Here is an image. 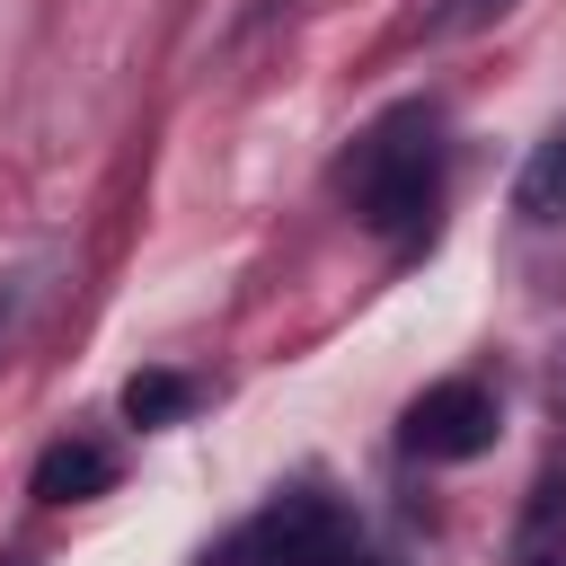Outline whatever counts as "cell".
Listing matches in <instances>:
<instances>
[{
	"instance_id": "5b68a950",
	"label": "cell",
	"mask_w": 566,
	"mask_h": 566,
	"mask_svg": "<svg viewBox=\"0 0 566 566\" xmlns=\"http://www.w3.org/2000/svg\"><path fill=\"white\" fill-rule=\"evenodd\" d=\"M513 212H522V221H566V133H548V142L531 150V168H522V186H513Z\"/></svg>"
},
{
	"instance_id": "ba28073f",
	"label": "cell",
	"mask_w": 566,
	"mask_h": 566,
	"mask_svg": "<svg viewBox=\"0 0 566 566\" xmlns=\"http://www.w3.org/2000/svg\"><path fill=\"white\" fill-rule=\"evenodd\" d=\"M18 310H27V283L9 274V283H0V345H9V318H18Z\"/></svg>"
},
{
	"instance_id": "9c48e42d",
	"label": "cell",
	"mask_w": 566,
	"mask_h": 566,
	"mask_svg": "<svg viewBox=\"0 0 566 566\" xmlns=\"http://www.w3.org/2000/svg\"><path fill=\"white\" fill-rule=\"evenodd\" d=\"M318 566H389V557H371V548L354 539V548H336V557H318Z\"/></svg>"
},
{
	"instance_id": "8992f818",
	"label": "cell",
	"mask_w": 566,
	"mask_h": 566,
	"mask_svg": "<svg viewBox=\"0 0 566 566\" xmlns=\"http://www.w3.org/2000/svg\"><path fill=\"white\" fill-rule=\"evenodd\" d=\"M195 407V380H177V371H133L124 380V416L133 424H177Z\"/></svg>"
},
{
	"instance_id": "7a4b0ae2",
	"label": "cell",
	"mask_w": 566,
	"mask_h": 566,
	"mask_svg": "<svg viewBox=\"0 0 566 566\" xmlns=\"http://www.w3.org/2000/svg\"><path fill=\"white\" fill-rule=\"evenodd\" d=\"M495 389L486 380H433V389H416L407 398V416H398V442L416 451V460H478L486 442H495Z\"/></svg>"
},
{
	"instance_id": "52a82bcc",
	"label": "cell",
	"mask_w": 566,
	"mask_h": 566,
	"mask_svg": "<svg viewBox=\"0 0 566 566\" xmlns=\"http://www.w3.org/2000/svg\"><path fill=\"white\" fill-rule=\"evenodd\" d=\"M504 9H513V0H442V9H433V35H478V27L504 18Z\"/></svg>"
},
{
	"instance_id": "3957f363",
	"label": "cell",
	"mask_w": 566,
	"mask_h": 566,
	"mask_svg": "<svg viewBox=\"0 0 566 566\" xmlns=\"http://www.w3.org/2000/svg\"><path fill=\"white\" fill-rule=\"evenodd\" d=\"M336 548H354V522H345L327 495H283V504H265V513L239 531L230 566H318V557H336Z\"/></svg>"
},
{
	"instance_id": "277c9868",
	"label": "cell",
	"mask_w": 566,
	"mask_h": 566,
	"mask_svg": "<svg viewBox=\"0 0 566 566\" xmlns=\"http://www.w3.org/2000/svg\"><path fill=\"white\" fill-rule=\"evenodd\" d=\"M106 486H115V451H106V442H88V433L44 442V460H35V495H44V504H88V495H106Z\"/></svg>"
},
{
	"instance_id": "8fae6325",
	"label": "cell",
	"mask_w": 566,
	"mask_h": 566,
	"mask_svg": "<svg viewBox=\"0 0 566 566\" xmlns=\"http://www.w3.org/2000/svg\"><path fill=\"white\" fill-rule=\"evenodd\" d=\"M557 407H566V371H557Z\"/></svg>"
},
{
	"instance_id": "6da1fadb",
	"label": "cell",
	"mask_w": 566,
	"mask_h": 566,
	"mask_svg": "<svg viewBox=\"0 0 566 566\" xmlns=\"http://www.w3.org/2000/svg\"><path fill=\"white\" fill-rule=\"evenodd\" d=\"M345 203L371 239L416 248L442 212V115L433 106H389L354 150H345Z\"/></svg>"
},
{
	"instance_id": "30bf717a",
	"label": "cell",
	"mask_w": 566,
	"mask_h": 566,
	"mask_svg": "<svg viewBox=\"0 0 566 566\" xmlns=\"http://www.w3.org/2000/svg\"><path fill=\"white\" fill-rule=\"evenodd\" d=\"M522 566H566V548H531V557H522Z\"/></svg>"
}]
</instances>
